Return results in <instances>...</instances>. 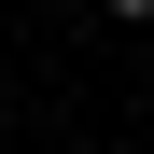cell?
I'll return each mask as SVG.
<instances>
[{
	"label": "cell",
	"mask_w": 154,
	"mask_h": 154,
	"mask_svg": "<svg viewBox=\"0 0 154 154\" xmlns=\"http://www.w3.org/2000/svg\"><path fill=\"white\" fill-rule=\"evenodd\" d=\"M98 14H112V28H140V14H154V0H98Z\"/></svg>",
	"instance_id": "1"
},
{
	"label": "cell",
	"mask_w": 154,
	"mask_h": 154,
	"mask_svg": "<svg viewBox=\"0 0 154 154\" xmlns=\"http://www.w3.org/2000/svg\"><path fill=\"white\" fill-rule=\"evenodd\" d=\"M42 14H98V0H42Z\"/></svg>",
	"instance_id": "2"
}]
</instances>
